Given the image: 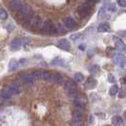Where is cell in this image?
I'll use <instances>...</instances> for the list:
<instances>
[{"label": "cell", "mask_w": 126, "mask_h": 126, "mask_svg": "<svg viewBox=\"0 0 126 126\" xmlns=\"http://www.w3.org/2000/svg\"><path fill=\"white\" fill-rule=\"evenodd\" d=\"M41 30L43 31V32L47 33V34H56V33H58L57 27L52 22H50V21H46V22H44V24L42 26Z\"/></svg>", "instance_id": "obj_1"}, {"label": "cell", "mask_w": 126, "mask_h": 126, "mask_svg": "<svg viewBox=\"0 0 126 126\" xmlns=\"http://www.w3.org/2000/svg\"><path fill=\"white\" fill-rule=\"evenodd\" d=\"M96 3L95 2H84L82 5L78 8V13L80 16H82V17H85L89 15V13H90V8L92 5H95Z\"/></svg>", "instance_id": "obj_2"}, {"label": "cell", "mask_w": 126, "mask_h": 126, "mask_svg": "<svg viewBox=\"0 0 126 126\" xmlns=\"http://www.w3.org/2000/svg\"><path fill=\"white\" fill-rule=\"evenodd\" d=\"M7 89H8V91L12 94V96H16V95H19L21 93V83L18 82V81H15V82H13V83H11V84H8L5 86Z\"/></svg>", "instance_id": "obj_3"}, {"label": "cell", "mask_w": 126, "mask_h": 126, "mask_svg": "<svg viewBox=\"0 0 126 126\" xmlns=\"http://www.w3.org/2000/svg\"><path fill=\"white\" fill-rule=\"evenodd\" d=\"M83 120V110L80 108H75L72 113V121L74 123H81Z\"/></svg>", "instance_id": "obj_4"}, {"label": "cell", "mask_w": 126, "mask_h": 126, "mask_svg": "<svg viewBox=\"0 0 126 126\" xmlns=\"http://www.w3.org/2000/svg\"><path fill=\"white\" fill-rule=\"evenodd\" d=\"M114 63L116 64H118L120 67L123 68L125 66L126 63V58L123 55V53H121V52L115 53V55H114Z\"/></svg>", "instance_id": "obj_5"}, {"label": "cell", "mask_w": 126, "mask_h": 126, "mask_svg": "<svg viewBox=\"0 0 126 126\" xmlns=\"http://www.w3.org/2000/svg\"><path fill=\"white\" fill-rule=\"evenodd\" d=\"M72 102H73V105L75 106V108H80V109H84L85 107V104H86V102H85V100L83 99V98H81V97H77L76 99L74 100H72Z\"/></svg>", "instance_id": "obj_6"}, {"label": "cell", "mask_w": 126, "mask_h": 126, "mask_svg": "<svg viewBox=\"0 0 126 126\" xmlns=\"http://www.w3.org/2000/svg\"><path fill=\"white\" fill-rule=\"evenodd\" d=\"M43 24H44V21L42 20V18L40 16H34L32 20V23H31V28H32V29H41Z\"/></svg>", "instance_id": "obj_7"}, {"label": "cell", "mask_w": 126, "mask_h": 126, "mask_svg": "<svg viewBox=\"0 0 126 126\" xmlns=\"http://www.w3.org/2000/svg\"><path fill=\"white\" fill-rule=\"evenodd\" d=\"M76 25V21L74 18L70 17V16H67L63 19V26L66 30H72L74 29V27Z\"/></svg>", "instance_id": "obj_8"}, {"label": "cell", "mask_w": 126, "mask_h": 126, "mask_svg": "<svg viewBox=\"0 0 126 126\" xmlns=\"http://www.w3.org/2000/svg\"><path fill=\"white\" fill-rule=\"evenodd\" d=\"M12 94L8 91V89L6 87H4V88L1 90V92H0V99H1V101H9L12 100Z\"/></svg>", "instance_id": "obj_9"}, {"label": "cell", "mask_w": 126, "mask_h": 126, "mask_svg": "<svg viewBox=\"0 0 126 126\" xmlns=\"http://www.w3.org/2000/svg\"><path fill=\"white\" fill-rule=\"evenodd\" d=\"M58 47L59 48H61V49H63V50H65V51H68L70 49V43L69 41H67L66 39H61L59 42H58Z\"/></svg>", "instance_id": "obj_10"}, {"label": "cell", "mask_w": 126, "mask_h": 126, "mask_svg": "<svg viewBox=\"0 0 126 126\" xmlns=\"http://www.w3.org/2000/svg\"><path fill=\"white\" fill-rule=\"evenodd\" d=\"M63 87L64 88V90H68L71 88H75L77 87V82L74 80H71V79H67V80H64V82L63 83Z\"/></svg>", "instance_id": "obj_11"}, {"label": "cell", "mask_w": 126, "mask_h": 126, "mask_svg": "<svg viewBox=\"0 0 126 126\" xmlns=\"http://www.w3.org/2000/svg\"><path fill=\"white\" fill-rule=\"evenodd\" d=\"M114 42H115V45H116V47H117V48H118V50L120 51V52H123V51L126 50V47L125 45H124V43L120 40L119 37H115L113 38Z\"/></svg>", "instance_id": "obj_12"}, {"label": "cell", "mask_w": 126, "mask_h": 126, "mask_svg": "<svg viewBox=\"0 0 126 126\" xmlns=\"http://www.w3.org/2000/svg\"><path fill=\"white\" fill-rule=\"evenodd\" d=\"M64 78L62 74H53V78H52V81L51 82H54L58 85H63V82H64Z\"/></svg>", "instance_id": "obj_13"}, {"label": "cell", "mask_w": 126, "mask_h": 126, "mask_svg": "<svg viewBox=\"0 0 126 126\" xmlns=\"http://www.w3.org/2000/svg\"><path fill=\"white\" fill-rule=\"evenodd\" d=\"M53 78V73H51L48 70H43L41 73V79L44 81H47V82H51Z\"/></svg>", "instance_id": "obj_14"}, {"label": "cell", "mask_w": 126, "mask_h": 126, "mask_svg": "<svg viewBox=\"0 0 126 126\" xmlns=\"http://www.w3.org/2000/svg\"><path fill=\"white\" fill-rule=\"evenodd\" d=\"M24 3L25 2H22V1H17V0H15V1H11L10 2V6L11 8L14 10V11H17L18 12L19 10L22 8V6L24 5Z\"/></svg>", "instance_id": "obj_15"}, {"label": "cell", "mask_w": 126, "mask_h": 126, "mask_svg": "<svg viewBox=\"0 0 126 126\" xmlns=\"http://www.w3.org/2000/svg\"><path fill=\"white\" fill-rule=\"evenodd\" d=\"M22 47V42H21V39L19 38H15L12 41V44H11V47L13 50H18L19 48Z\"/></svg>", "instance_id": "obj_16"}, {"label": "cell", "mask_w": 126, "mask_h": 126, "mask_svg": "<svg viewBox=\"0 0 126 126\" xmlns=\"http://www.w3.org/2000/svg\"><path fill=\"white\" fill-rule=\"evenodd\" d=\"M66 95L69 97L70 99H72V100L76 99V98L79 96V93H78V89H77V87L66 90Z\"/></svg>", "instance_id": "obj_17"}, {"label": "cell", "mask_w": 126, "mask_h": 126, "mask_svg": "<svg viewBox=\"0 0 126 126\" xmlns=\"http://www.w3.org/2000/svg\"><path fill=\"white\" fill-rule=\"evenodd\" d=\"M96 85H97V82H96V80L93 79V78H88L86 82H85V84H84L85 88H87V89L94 88Z\"/></svg>", "instance_id": "obj_18"}, {"label": "cell", "mask_w": 126, "mask_h": 126, "mask_svg": "<svg viewBox=\"0 0 126 126\" xmlns=\"http://www.w3.org/2000/svg\"><path fill=\"white\" fill-rule=\"evenodd\" d=\"M98 32H110V26L107 23H101L98 26Z\"/></svg>", "instance_id": "obj_19"}, {"label": "cell", "mask_w": 126, "mask_h": 126, "mask_svg": "<svg viewBox=\"0 0 126 126\" xmlns=\"http://www.w3.org/2000/svg\"><path fill=\"white\" fill-rule=\"evenodd\" d=\"M112 123L114 126H122L123 125V120L120 116H115L112 118Z\"/></svg>", "instance_id": "obj_20"}, {"label": "cell", "mask_w": 126, "mask_h": 126, "mask_svg": "<svg viewBox=\"0 0 126 126\" xmlns=\"http://www.w3.org/2000/svg\"><path fill=\"white\" fill-rule=\"evenodd\" d=\"M18 66H19L18 61L13 59V60H11V62L9 63V71H10V72H13V71L17 69Z\"/></svg>", "instance_id": "obj_21"}, {"label": "cell", "mask_w": 126, "mask_h": 126, "mask_svg": "<svg viewBox=\"0 0 126 126\" xmlns=\"http://www.w3.org/2000/svg\"><path fill=\"white\" fill-rule=\"evenodd\" d=\"M41 73H42V71H40V70H32L29 73V75L35 80H39V79H41Z\"/></svg>", "instance_id": "obj_22"}, {"label": "cell", "mask_w": 126, "mask_h": 126, "mask_svg": "<svg viewBox=\"0 0 126 126\" xmlns=\"http://www.w3.org/2000/svg\"><path fill=\"white\" fill-rule=\"evenodd\" d=\"M118 93H119V86H118L117 84L112 85V86L110 87V89H109V95H110L111 97H115Z\"/></svg>", "instance_id": "obj_23"}, {"label": "cell", "mask_w": 126, "mask_h": 126, "mask_svg": "<svg viewBox=\"0 0 126 126\" xmlns=\"http://www.w3.org/2000/svg\"><path fill=\"white\" fill-rule=\"evenodd\" d=\"M83 79H84V77H83V75H82V73H80V72L75 73V75H74V81L76 82H82L83 81Z\"/></svg>", "instance_id": "obj_24"}, {"label": "cell", "mask_w": 126, "mask_h": 126, "mask_svg": "<svg viewBox=\"0 0 126 126\" xmlns=\"http://www.w3.org/2000/svg\"><path fill=\"white\" fill-rule=\"evenodd\" d=\"M106 10L109 11L110 13H115V12L117 11V8H116V5H115L114 3H109L107 5V7H106Z\"/></svg>", "instance_id": "obj_25"}, {"label": "cell", "mask_w": 126, "mask_h": 126, "mask_svg": "<svg viewBox=\"0 0 126 126\" xmlns=\"http://www.w3.org/2000/svg\"><path fill=\"white\" fill-rule=\"evenodd\" d=\"M8 18V13L6 10L4 9H0V19L2 20H6Z\"/></svg>", "instance_id": "obj_26"}, {"label": "cell", "mask_w": 126, "mask_h": 126, "mask_svg": "<svg viewBox=\"0 0 126 126\" xmlns=\"http://www.w3.org/2000/svg\"><path fill=\"white\" fill-rule=\"evenodd\" d=\"M52 65H63V60L57 57L52 61Z\"/></svg>", "instance_id": "obj_27"}, {"label": "cell", "mask_w": 126, "mask_h": 126, "mask_svg": "<svg viewBox=\"0 0 126 126\" xmlns=\"http://www.w3.org/2000/svg\"><path fill=\"white\" fill-rule=\"evenodd\" d=\"M99 70H100V66L99 65H93V66H91L89 68V72H90V74H96Z\"/></svg>", "instance_id": "obj_28"}, {"label": "cell", "mask_w": 126, "mask_h": 126, "mask_svg": "<svg viewBox=\"0 0 126 126\" xmlns=\"http://www.w3.org/2000/svg\"><path fill=\"white\" fill-rule=\"evenodd\" d=\"M119 97H120V99L125 98L126 97V88H122L121 90H120V92H119Z\"/></svg>", "instance_id": "obj_29"}, {"label": "cell", "mask_w": 126, "mask_h": 126, "mask_svg": "<svg viewBox=\"0 0 126 126\" xmlns=\"http://www.w3.org/2000/svg\"><path fill=\"white\" fill-rule=\"evenodd\" d=\"M80 37H81V33H75V34H72L70 36V39L73 41H77L78 39H80Z\"/></svg>", "instance_id": "obj_30"}, {"label": "cell", "mask_w": 126, "mask_h": 126, "mask_svg": "<svg viewBox=\"0 0 126 126\" xmlns=\"http://www.w3.org/2000/svg\"><path fill=\"white\" fill-rule=\"evenodd\" d=\"M108 82H111V83L116 82V78L114 77L113 74H108Z\"/></svg>", "instance_id": "obj_31"}, {"label": "cell", "mask_w": 126, "mask_h": 126, "mask_svg": "<svg viewBox=\"0 0 126 126\" xmlns=\"http://www.w3.org/2000/svg\"><path fill=\"white\" fill-rule=\"evenodd\" d=\"M57 30H58V32H59L60 34H64V33L66 32V30H64L62 26H59V27L57 28Z\"/></svg>", "instance_id": "obj_32"}, {"label": "cell", "mask_w": 126, "mask_h": 126, "mask_svg": "<svg viewBox=\"0 0 126 126\" xmlns=\"http://www.w3.org/2000/svg\"><path fill=\"white\" fill-rule=\"evenodd\" d=\"M118 4L122 8H126V0H120L118 1Z\"/></svg>", "instance_id": "obj_33"}, {"label": "cell", "mask_w": 126, "mask_h": 126, "mask_svg": "<svg viewBox=\"0 0 126 126\" xmlns=\"http://www.w3.org/2000/svg\"><path fill=\"white\" fill-rule=\"evenodd\" d=\"M21 42H22V46L23 47H26V46H28V45L30 44V40H28V39H22Z\"/></svg>", "instance_id": "obj_34"}, {"label": "cell", "mask_w": 126, "mask_h": 126, "mask_svg": "<svg viewBox=\"0 0 126 126\" xmlns=\"http://www.w3.org/2000/svg\"><path fill=\"white\" fill-rule=\"evenodd\" d=\"M79 49H80V50H84V49H85V45L81 44L79 46Z\"/></svg>", "instance_id": "obj_35"}, {"label": "cell", "mask_w": 126, "mask_h": 126, "mask_svg": "<svg viewBox=\"0 0 126 126\" xmlns=\"http://www.w3.org/2000/svg\"><path fill=\"white\" fill-rule=\"evenodd\" d=\"M26 62H27V60H26V59H21V60L18 62V63L19 64H22V65H23V64H25Z\"/></svg>", "instance_id": "obj_36"}, {"label": "cell", "mask_w": 126, "mask_h": 126, "mask_svg": "<svg viewBox=\"0 0 126 126\" xmlns=\"http://www.w3.org/2000/svg\"><path fill=\"white\" fill-rule=\"evenodd\" d=\"M93 122H94V117H93V116H90V117H89V123L92 124Z\"/></svg>", "instance_id": "obj_37"}, {"label": "cell", "mask_w": 126, "mask_h": 126, "mask_svg": "<svg viewBox=\"0 0 126 126\" xmlns=\"http://www.w3.org/2000/svg\"><path fill=\"white\" fill-rule=\"evenodd\" d=\"M121 82H122V83H124V84H126V77H124V78H122V79H121Z\"/></svg>", "instance_id": "obj_38"}, {"label": "cell", "mask_w": 126, "mask_h": 126, "mask_svg": "<svg viewBox=\"0 0 126 126\" xmlns=\"http://www.w3.org/2000/svg\"><path fill=\"white\" fill-rule=\"evenodd\" d=\"M123 118H124V120H125V122H126V112L124 113V116H123Z\"/></svg>", "instance_id": "obj_39"}]
</instances>
